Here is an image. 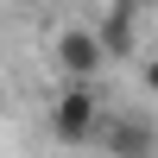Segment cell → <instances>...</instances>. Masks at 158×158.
<instances>
[{"instance_id":"cell-1","label":"cell","mask_w":158,"mask_h":158,"mask_svg":"<svg viewBox=\"0 0 158 158\" xmlns=\"http://www.w3.org/2000/svg\"><path fill=\"white\" fill-rule=\"evenodd\" d=\"M101 120H108V101L95 82H63V95L51 101V139L57 146H95Z\"/></svg>"},{"instance_id":"cell-2","label":"cell","mask_w":158,"mask_h":158,"mask_svg":"<svg viewBox=\"0 0 158 158\" xmlns=\"http://www.w3.org/2000/svg\"><path fill=\"white\" fill-rule=\"evenodd\" d=\"M51 63H57L63 82H95L101 70H108V44H101L95 25H70V32H57V51H51Z\"/></svg>"},{"instance_id":"cell-3","label":"cell","mask_w":158,"mask_h":158,"mask_svg":"<svg viewBox=\"0 0 158 158\" xmlns=\"http://www.w3.org/2000/svg\"><path fill=\"white\" fill-rule=\"evenodd\" d=\"M95 146L108 158H158V120H152V114H114L108 108Z\"/></svg>"},{"instance_id":"cell-4","label":"cell","mask_w":158,"mask_h":158,"mask_svg":"<svg viewBox=\"0 0 158 158\" xmlns=\"http://www.w3.org/2000/svg\"><path fill=\"white\" fill-rule=\"evenodd\" d=\"M133 19H139V0H114V6L95 19V32H101V44H108V57H127V51H133Z\"/></svg>"},{"instance_id":"cell-5","label":"cell","mask_w":158,"mask_h":158,"mask_svg":"<svg viewBox=\"0 0 158 158\" xmlns=\"http://www.w3.org/2000/svg\"><path fill=\"white\" fill-rule=\"evenodd\" d=\"M139 89H146V95L158 101V51H152V57H146V63H139Z\"/></svg>"},{"instance_id":"cell-6","label":"cell","mask_w":158,"mask_h":158,"mask_svg":"<svg viewBox=\"0 0 158 158\" xmlns=\"http://www.w3.org/2000/svg\"><path fill=\"white\" fill-rule=\"evenodd\" d=\"M146 6H158V0H139V13H146Z\"/></svg>"}]
</instances>
